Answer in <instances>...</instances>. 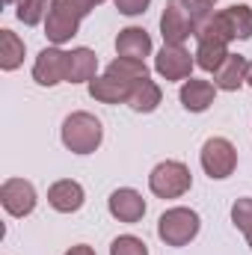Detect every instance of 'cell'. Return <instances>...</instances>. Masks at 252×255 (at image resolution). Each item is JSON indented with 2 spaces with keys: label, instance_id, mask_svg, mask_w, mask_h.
<instances>
[{
  "label": "cell",
  "instance_id": "f1b7e54d",
  "mask_svg": "<svg viewBox=\"0 0 252 255\" xmlns=\"http://www.w3.org/2000/svg\"><path fill=\"white\" fill-rule=\"evenodd\" d=\"M250 244H252V238H250Z\"/></svg>",
  "mask_w": 252,
  "mask_h": 255
},
{
  "label": "cell",
  "instance_id": "d6986e66",
  "mask_svg": "<svg viewBox=\"0 0 252 255\" xmlns=\"http://www.w3.org/2000/svg\"><path fill=\"white\" fill-rule=\"evenodd\" d=\"M107 74H113V77H119V80H125V83H139V80H145L148 77V68L142 60H127V57H119L116 63L107 68Z\"/></svg>",
  "mask_w": 252,
  "mask_h": 255
},
{
  "label": "cell",
  "instance_id": "83f0119b",
  "mask_svg": "<svg viewBox=\"0 0 252 255\" xmlns=\"http://www.w3.org/2000/svg\"><path fill=\"white\" fill-rule=\"evenodd\" d=\"M247 80H250V83H252V65H250V77H247Z\"/></svg>",
  "mask_w": 252,
  "mask_h": 255
},
{
  "label": "cell",
  "instance_id": "9a60e30c",
  "mask_svg": "<svg viewBox=\"0 0 252 255\" xmlns=\"http://www.w3.org/2000/svg\"><path fill=\"white\" fill-rule=\"evenodd\" d=\"M130 83L125 80H119V77H113V74H107V77H101V80H92L89 83V92H92V98H98V101H107V104H119V101H127L130 98Z\"/></svg>",
  "mask_w": 252,
  "mask_h": 255
},
{
  "label": "cell",
  "instance_id": "484cf974",
  "mask_svg": "<svg viewBox=\"0 0 252 255\" xmlns=\"http://www.w3.org/2000/svg\"><path fill=\"white\" fill-rule=\"evenodd\" d=\"M65 255H95V253H92L86 244H80V247H71V250H68Z\"/></svg>",
  "mask_w": 252,
  "mask_h": 255
},
{
  "label": "cell",
  "instance_id": "44dd1931",
  "mask_svg": "<svg viewBox=\"0 0 252 255\" xmlns=\"http://www.w3.org/2000/svg\"><path fill=\"white\" fill-rule=\"evenodd\" d=\"M232 220H235V226H238L247 238H252V199H238V202H235Z\"/></svg>",
  "mask_w": 252,
  "mask_h": 255
},
{
  "label": "cell",
  "instance_id": "52a82bcc",
  "mask_svg": "<svg viewBox=\"0 0 252 255\" xmlns=\"http://www.w3.org/2000/svg\"><path fill=\"white\" fill-rule=\"evenodd\" d=\"M0 199H3V208L12 214V217H24L36 208V190L30 181L24 178H9L0 190Z\"/></svg>",
  "mask_w": 252,
  "mask_h": 255
},
{
  "label": "cell",
  "instance_id": "8fae6325",
  "mask_svg": "<svg viewBox=\"0 0 252 255\" xmlns=\"http://www.w3.org/2000/svg\"><path fill=\"white\" fill-rule=\"evenodd\" d=\"M110 214L122 223H136L142 214H145V202L136 190H116L110 196Z\"/></svg>",
  "mask_w": 252,
  "mask_h": 255
},
{
  "label": "cell",
  "instance_id": "4316f807",
  "mask_svg": "<svg viewBox=\"0 0 252 255\" xmlns=\"http://www.w3.org/2000/svg\"><path fill=\"white\" fill-rule=\"evenodd\" d=\"M83 6H92V3H101V0H80Z\"/></svg>",
  "mask_w": 252,
  "mask_h": 255
},
{
  "label": "cell",
  "instance_id": "5bb4252c",
  "mask_svg": "<svg viewBox=\"0 0 252 255\" xmlns=\"http://www.w3.org/2000/svg\"><path fill=\"white\" fill-rule=\"evenodd\" d=\"M247 71H250V65L244 57H235V54H229L223 65L214 71V86H220V89H238L244 80H247Z\"/></svg>",
  "mask_w": 252,
  "mask_h": 255
},
{
  "label": "cell",
  "instance_id": "e0dca14e",
  "mask_svg": "<svg viewBox=\"0 0 252 255\" xmlns=\"http://www.w3.org/2000/svg\"><path fill=\"white\" fill-rule=\"evenodd\" d=\"M95 68H98V60L89 48H77V51L68 54V80L71 83L95 80Z\"/></svg>",
  "mask_w": 252,
  "mask_h": 255
},
{
  "label": "cell",
  "instance_id": "3957f363",
  "mask_svg": "<svg viewBox=\"0 0 252 255\" xmlns=\"http://www.w3.org/2000/svg\"><path fill=\"white\" fill-rule=\"evenodd\" d=\"M86 6L80 0H54L51 12H48V39L51 42H65L77 33V24L83 18Z\"/></svg>",
  "mask_w": 252,
  "mask_h": 255
},
{
  "label": "cell",
  "instance_id": "603a6c76",
  "mask_svg": "<svg viewBox=\"0 0 252 255\" xmlns=\"http://www.w3.org/2000/svg\"><path fill=\"white\" fill-rule=\"evenodd\" d=\"M110 255H148L145 244L133 235H125V238H116L113 247H110Z\"/></svg>",
  "mask_w": 252,
  "mask_h": 255
},
{
  "label": "cell",
  "instance_id": "4fadbf2b",
  "mask_svg": "<svg viewBox=\"0 0 252 255\" xmlns=\"http://www.w3.org/2000/svg\"><path fill=\"white\" fill-rule=\"evenodd\" d=\"M48 202L57 208V211H63V214H71V211H77L80 205H83V187L77 184V181H57L51 190H48Z\"/></svg>",
  "mask_w": 252,
  "mask_h": 255
},
{
  "label": "cell",
  "instance_id": "d4e9b609",
  "mask_svg": "<svg viewBox=\"0 0 252 255\" xmlns=\"http://www.w3.org/2000/svg\"><path fill=\"white\" fill-rule=\"evenodd\" d=\"M214 3H217V0H187V6L193 9V12H208Z\"/></svg>",
  "mask_w": 252,
  "mask_h": 255
},
{
  "label": "cell",
  "instance_id": "9c48e42d",
  "mask_svg": "<svg viewBox=\"0 0 252 255\" xmlns=\"http://www.w3.org/2000/svg\"><path fill=\"white\" fill-rule=\"evenodd\" d=\"M217 30L226 36V39H250L252 36V12L247 6H232L226 9L223 15L214 18Z\"/></svg>",
  "mask_w": 252,
  "mask_h": 255
},
{
  "label": "cell",
  "instance_id": "277c9868",
  "mask_svg": "<svg viewBox=\"0 0 252 255\" xmlns=\"http://www.w3.org/2000/svg\"><path fill=\"white\" fill-rule=\"evenodd\" d=\"M148 184H151V193H157L160 199H178L190 190V169L178 160H166L154 166Z\"/></svg>",
  "mask_w": 252,
  "mask_h": 255
},
{
  "label": "cell",
  "instance_id": "cb8c5ba5",
  "mask_svg": "<svg viewBox=\"0 0 252 255\" xmlns=\"http://www.w3.org/2000/svg\"><path fill=\"white\" fill-rule=\"evenodd\" d=\"M116 6H119V12H125V15H139V12H145L148 0H116Z\"/></svg>",
  "mask_w": 252,
  "mask_h": 255
},
{
  "label": "cell",
  "instance_id": "ba28073f",
  "mask_svg": "<svg viewBox=\"0 0 252 255\" xmlns=\"http://www.w3.org/2000/svg\"><path fill=\"white\" fill-rule=\"evenodd\" d=\"M160 27H163V39L169 45H181L184 39H190L193 33V21H190V9H184L178 0H172L160 18Z\"/></svg>",
  "mask_w": 252,
  "mask_h": 255
},
{
  "label": "cell",
  "instance_id": "30bf717a",
  "mask_svg": "<svg viewBox=\"0 0 252 255\" xmlns=\"http://www.w3.org/2000/svg\"><path fill=\"white\" fill-rule=\"evenodd\" d=\"M190 68H193V60L181 45H166L157 57V71L166 80H184L190 74Z\"/></svg>",
  "mask_w": 252,
  "mask_h": 255
},
{
  "label": "cell",
  "instance_id": "6da1fadb",
  "mask_svg": "<svg viewBox=\"0 0 252 255\" xmlns=\"http://www.w3.org/2000/svg\"><path fill=\"white\" fill-rule=\"evenodd\" d=\"M63 142L71 151H77V154L95 151L98 142H101V122H98L95 116H89V113H74V116H68L65 125H63Z\"/></svg>",
  "mask_w": 252,
  "mask_h": 255
},
{
  "label": "cell",
  "instance_id": "7a4b0ae2",
  "mask_svg": "<svg viewBox=\"0 0 252 255\" xmlns=\"http://www.w3.org/2000/svg\"><path fill=\"white\" fill-rule=\"evenodd\" d=\"M199 232V214L190 211V208H172L160 217V226H157V235L160 241H166L169 247H184L196 238Z\"/></svg>",
  "mask_w": 252,
  "mask_h": 255
},
{
  "label": "cell",
  "instance_id": "ac0fdd59",
  "mask_svg": "<svg viewBox=\"0 0 252 255\" xmlns=\"http://www.w3.org/2000/svg\"><path fill=\"white\" fill-rule=\"evenodd\" d=\"M127 104H130L133 110H139V113H148V110H154V107L160 104V89H157V86H154V83L145 77V80L133 83Z\"/></svg>",
  "mask_w": 252,
  "mask_h": 255
},
{
  "label": "cell",
  "instance_id": "8992f818",
  "mask_svg": "<svg viewBox=\"0 0 252 255\" xmlns=\"http://www.w3.org/2000/svg\"><path fill=\"white\" fill-rule=\"evenodd\" d=\"M33 77L42 86H54L60 80H68V54L60 48H48L39 54V60L33 65Z\"/></svg>",
  "mask_w": 252,
  "mask_h": 255
},
{
  "label": "cell",
  "instance_id": "ffe728a7",
  "mask_svg": "<svg viewBox=\"0 0 252 255\" xmlns=\"http://www.w3.org/2000/svg\"><path fill=\"white\" fill-rule=\"evenodd\" d=\"M21 57H24V42L12 30H3L0 33V65L6 71H12L15 65L21 63Z\"/></svg>",
  "mask_w": 252,
  "mask_h": 255
},
{
  "label": "cell",
  "instance_id": "7c38bea8",
  "mask_svg": "<svg viewBox=\"0 0 252 255\" xmlns=\"http://www.w3.org/2000/svg\"><path fill=\"white\" fill-rule=\"evenodd\" d=\"M214 95H217V86L208 83V80H193L190 77L187 83L181 86V104L193 110V113H202L214 104Z\"/></svg>",
  "mask_w": 252,
  "mask_h": 255
},
{
  "label": "cell",
  "instance_id": "7402d4cb",
  "mask_svg": "<svg viewBox=\"0 0 252 255\" xmlns=\"http://www.w3.org/2000/svg\"><path fill=\"white\" fill-rule=\"evenodd\" d=\"M48 3L51 0H21L18 3V18L27 21V24H39L42 15L48 12Z\"/></svg>",
  "mask_w": 252,
  "mask_h": 255
},
{
  "label": "cell",
  "instance_id": "5b68a950",
  "mask_svg": "<svg viewBox=\"0 0 252 255\" xmlns=\"http://www.w3.org/2000/svg\"><path fill=\"white\" fill-rule=\"evenodd\" d=\"M235 163H238V151H235V145L229 139L214 136V139L205 142V148H202V166H205V172L211 178H229L232 169H235Z\"/></svg>",
  "mask_w": 252,
  "mask_h": 255
},
{
  "label": "cell",
  "instance_id": "2e32d148",
  "mask_svg": "<svg viewBox=\"0 0 252 255\" xmlns=\"http://www.w3.org/2000/svg\"><path fill=\"white\" fill-rule=\"evenodd\" d=\"M116 48H119V54L127 57V60H142L151 51V39L139 27H127V30H122V36L116 39Z\"/></svg>",
  "mask_w": 252,
  "mask_h": 255
}]
</instances>
